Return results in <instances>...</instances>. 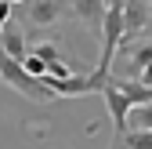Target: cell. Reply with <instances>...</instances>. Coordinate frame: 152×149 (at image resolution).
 I'll use <instances>...</instances> for the list:
<instances>
[{"mask_svg": "<svg viewBox=\"0 0 152 149\" xmlns=\"http://www.w3.org/2000/svg\"><path fill=\"white\" fill-rule=\"evenodd\" d=\"M98 95L105 98V109H109V117H112V135H116V131H127V117H130V105H134V102H130L127 91L120 87V77H109Z\"/></svg>", "mask_w": 152, "mask_h": 149, "instance_id": "7a4b0ae2", "label": "cell"}, {"mask_svg": "<svg viewBox=\"0 0 152 149\" xmlns=\"http://www.w3.org/2000/svg\"><path fill=\"white\" fill-rule=\"evenodd\" d=\"M0 51H4V55H11V58H26V55H29V44H26L22 26H18V22H11V18L0 26Z\"/></svg>", "mask_w": 152, "mask_h": 149, "instance_id": "5b68a950", "label": "cell"}, {"mask_svg": "<svg viewBox=\"0 0 152 149\" xmlns=\"http://www.w3.org/2000/svg\"><path fill=\"white\" fill-rule=\"evenodd\" d=\"M22 66H26V69L33 73V77H40V80L47 77V62L40 58V55H33V51H29V55H26V58H22Z\"/></svg>", "mask_w": 152, "mask_h": 149, "instance_id": "9c48e42d", "label": "cell"}, {"mask_svg": "<svg viewBox=\"0 0 152 149\" xmlns=\"http://www.w3.org/2000/svg\"><path fill=\"white\" fill-rule=\"evenodd\" d=\"M29 51H33V55H40V58L47 62V77H54V80H65V77H72V66H69V58L62 55V47L54 44V40L33 44Z\"/></svg>", "mask_w": 152, "mask_h": 149, "instance_id": "277c9868", "label": "cell"}, {"mask_svg": "<svg viewBox=\"0 0 152 149\" xmlns=\"http://www.w3.org/2000/svg\"><path fill=\"white\" fill-rule=\"evenodd\" d=\"M109 149H152V131H141V127H127V131L112 135Z\"/></svg>", "mask_w": 152, "mask_h": 149, "instance_id": "52a82bcc", "label": "cell"}, {"mask_svg": "<svg viewBox=\"0 0 152 149\" xmlns=\"http://www.w3.org/2000/svg\"><path fill=\"white\" fill-rule=\"evenodd\" d=\"M11 4H26V0H11Z\"/></svg>", "mask_w": 152, "mask_h": 149, "instance_id": "8fae6325", "label": "cell"}, {"mask_svg": "<svg viewBox=\"0 0 152 149\" xmlns=\"http://www.w3.org/2000/svg\"><path fill=\"white\" fill-rule=\"evenodd\" d=\"M69 15V0H26L22 18L29 26H54Z\"/></svg>", "mask_w": 152, "mask_h": 149, "instance_id": "3957f363", "label": "cell"}, {"mask_svg": "<svg viewBox=\"0 0 152 149\" xmlns=\"http://www.w3.org/2000/svg\"><path fill=\"white\" fill-rule=\"evenodd\" d=\"M148 62H152V36L145 33V36H138V40L127 47V73H134V77H138Z\"/></svg>", "mask_w": 152, "mask_h": 149, "instance_id": "8992f818", "label": "cell"}, {"mask_svg": "<svg viewBox=\"0 0 152 149\" xmlns=\"http://www.w3.org/2000/svg\"><path fill=\"white\" fill-rule=\"evenodd\" d=\"M0 80H4V87H15L18 95H26V98L36 102V105H47V102L58 98V95L47 87V80L33 77V73L22 66V58H11V55H4V51H0Z\"/></svg>", "mask_w": 152, "mask_h": 149, "instance_id": "6da1fadb", "label": "cell"}, {"mask_svg": "<svg viewBox=\"0 0 152 149\" xmlns=\"http://www.w3.org/2000/svg\"><path fill=\"white\" fill-rule=\"evenodd\" d=\"M138 80H141V84H148V87H152V62H148V66H145V69H141V73H138Z\"/></svg>", "mask_w": 152, "mask_h": 149, "instance_id": "30bf717a", "label": "cell"}, {"mask_svg": "<svg viewBox=\"0 0 152 149\" xmlns=\"http://www.w3.org/2000/svg\"><path fill=\"white\" fill-rule=\"evenodd\" d=\"M127 127H141V131H152V102H141V105H130V117H127Z\"/></svg>", "mask_w": 152, "mask_h": 149, "instance_id": "ba28073f", "label": "cell"}]
</instances>
